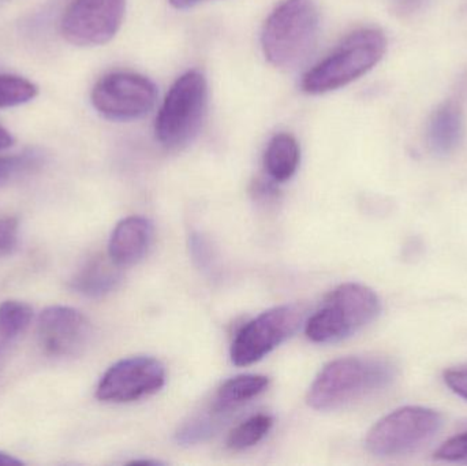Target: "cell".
Here are the masks:
<instances>
[{"label": "cell", "mask_w": 467, "mask_h": 466, "mask_svg": "<svg viewBox=\"0 0 467 466\" xmlns=\"http://www.w3.org/2000/svg\"><path fill=\"white\" fill-rule=\"evenodd\" d=\"M397 367L386 358L345 357L327 364L310 386L307 404L316 410H335L389 388Z\"/></svg>", "instance_id": "cell-1"}, {"label": "cell", "mask_w": 467, "mask_h": 466, "mask_svg": "<svg viewBox=\"0 0 467 466\" xmlns=\"http://www.w3.org/2000/svg\"><path fill=\"white\" fill-rule=\"evenodd\" d=\"M320 16L313 0H283L264 25L261 46L275 67L294 68L309 57L317 43Z\"/></svg>", "instance_id": "cell-2"}, {"label": "cell", "mask_w": 467, "mask_h": 466, "mask_svg": "<svg viewBox=\"0 0 467 466\" xmlns=\"http://www.w3.org/2000/svg\"><path fill=\"white\" fill-rule=\"evenodd\" d=\"M386 51L387 38L381 30H357L305 74L302 89L310 95H321L346 87L372 70Z\"/></svg>", "instance_id": "cell-3"}, {"label": "cell", "mask_w": 467, "mask_h": 466, "mask_svg": "<svg viewBox=\"0 0 467 466\" xmlns=\"http://www.w3.org/2000/svg\"><path fill=\"white\" fill-rule=\"evenodd\" d=\"M380 312V298L372 289L359 284L340 285L307 320L305 333L315 344H335L375 322Z\"/></svg>", "instance_id": "cell-4"}, {"label": "cell", "mask_w": 467, "mask_h": 466, "mask_svg": "<svg viewBox=\"0 0 467 466\" xmlns=\"http://www.w3.org/2000/svg\"><path fill=\"white\" fill-rule=\"evenodd\" d=\"M207 103V79L202 73L188 71L180 77L167 93L156 118L159 142L169 150L189 144L202 129Z\"/></svg>", "instance_id": "cell-5"}, {"label": "cell", "mask_w": 467, "mask_h": 466, "mask_svg": "<svg viewBox=\"0 0 467 466\" xmlns=\"http://www.w3.org/2000/svg\"><path fill=\"white\" fill-rule=\"evenodd\" d=\"M443 427L441 413L430 408L405 407L379 420L365 446L376 457L406 456L430 443Z\"/></svg>", "instance_id": "cell-6"}, {"label": "cell", "mask_w": 467, "mask_h": 466, "mask_svg": "<svg viewBox=\"0 0 467 466\" xmlns=\"http://www.w3.org/2000/svg\"><path fill=\"white\" fill-rule=\"evenodd\" d=\"M306 315L307 309L299 304L264 312L236 334L232 347L233 363L238 367L257 363L291 338L304 325Z\"/></svg>", "instance_id": "cell-7"}, {"label": "cell", "mask_w": 467, "mask_h": 466, "mask_svg": "<svg viewBox=\"0 0 467 466\" xmlns=\"http://www.w3.org/2000/svg\"><path fill=\"white\" fill-rule=\"evenodd\" d=\"M158 88L141 74L117 71L101 77L90 93L96 111L107 119L133 120L155 106Z\"/></svg>", "instance_id": "cell-8"}, {"label": "cell", "mask_w": 467, "mask_h": 466, "mask_svg": "<svg viewBox=\"0 0 467 466\" xmlns=\"http://www.w3.org/2000/svg\"><path fill=\"white\" fill-rule=\"evenodd\" d=\"M126 0H73L63 14L60 29L78 47L109 43L122 25Z\"/></svg>", "instance_id": "cell-9"}, {"label": "cell", "mask_w": 467, "mask_h": 466, "mask_svg": "<svg viewBox=\"0 0 467 466\" xmlns=\"http://www.w3.org/2000/svg\"><path fill=\"white\" fill-rule=\"evenodd\" d=\"M166 383V368L153 357L123 358L103 375L96 397L101 402L128 404L158 393Z\"/></svg>", "instance_id": "cell-10"}, {"label": "cell", "mask_w": 467, "mask_h": 466, "mask_svg": "<svg viewBox=\"0 0 467 466\" xmlns=\"http://www.w3.org/2000/svg\"><path fill=\"white\" fill-rule=\"evenodd\" d=\"M90 336L92 326L88 317L70 306H49L38 316V344L51 357L79 355L89 342Z\"/></svg>", "instance_id": "cell-11"}, {"label": "cell", "mask_w": 467, "mask_h": 466, "mask_svg": "<svg viewBox=\"0 0 467 466\" xmlns=\"http://www.w3.org/2000/svg\"><path fill=\"white\" fill-rule=\"evenodd\" d=\"M152 241L153 226L147 218L130 216L123 219L109 238V259L119 267L136 264L144 259Z\"/></svg>", "instance_id": "cell-12"}, {"label": "cell", "mask_w": 467, "mask_h": 466, "mask_svg": "<svg viewBox=\"0 0 467 466\" xmlns=\"http://www.w3.org/2000/svg\"><path fill=\"white\" fill-rule=\"evenodd\" d=\"M463 137V117L460 106L441 104L428 125V144L436 155L446 156L460 147Z\"/></svg>", "instance_id": "cell-13"}, {"label": "cell", "mask_w": 467, "mask_h": 466, "mask_svg": "<svg viewBox=\"0 0 467 466\" xmlns=\"http://www.w3.org/2000/svg\"><path fill=\"white\" fill-rule=\"evenodd\" d=\"M119 265L111 259L98 256L90 259L71 281V287L89 298H101L117 289L122 279Z\"/></svg>", "instance_id": "cell-14"}, {"label": "cell", "mask_w": 467, "mask_h": 466, "mask_svg": "<svg viewBox=\"0 0 467 466\" xmlns=\"http://www.w3.org/2000/svg\"><path fill=\"white\" fill-rule=\"evenodd\" d=\"M301 159L298 141L288 133H279L269 141L264 155L266 174L275 182H285L296 172Z\"/></svg>", "instance_id": "cell-15"}, {"label": "cell", "mask_w": 467, "mask_h": 466, "mask_svg": "<svg viewBox=\"0 0 467 466\" xmlns=\"http://www.w3.org/2000/svg\"><path fill=\"white\" fill-rule=\"evenodd\" d=\"M268 386L269 379L263 375H241L233 378L221 386L213 399V407L229 415L236 408L260 396Z\"/></svg>", "instance_id": "cell-16"}, {"label": "cell", "mask_w": 467, "mask_h": 466, "mask_svg": "<svg viewBox=\"0 0 467 466\" xmlns=\"http://www.w3.org/2000/svg\"><path fill=\"white\" fill-rule=\"evenodd\" d=\"M32 317L33 309L21 301H5L0 305V364L24 336Z\"/></svg>", "instance_id": "cell-17"}, {"label": "cell", "mask_w": 467, "mask_h": 466, "mask_svg": "<svg viewBox=\"0 0 467 466\" xmlns=\"http://www.w3.org/2000/svg\"><path fill=\"white\" fill-rule=\"evenodd\" d=\"M224 418L226 413L221 412L211 405L210 409L194 416L188 423L183 424L175 434V440L183 446L205 442L221 429Z\"/></svg>", "instance_id": "cell-18"}, {"label": "cell", "mask_w": 467, "mask_h": 466, "mask_svg": "<svg viewBox=\"0 0 467 466\" xmlns=\"http://www.w3.org/2000/svg\"><path fill=\"white\" fill-rule=\"evenodd\" d=\"M274 427V419L268 415H255L233 430L227 440V448L234 451L246 450L260 443Z\"/></svg>", "instance_id": "cell-19"}, {"label": "cell", "mask_w": 467, "mask_h": 466, "mask_svg": "<svg viewBox=\"0 0 467 466\" xmlns=\"http://www.w3.org/2000/svg\"><path fill=\"white\" fill-rule=\"evenodd\" d=\"M43 163V152L37 150H26L16 155L0 156V185L36 171Z\"/></svg>", "instance_id": "cell-20"}, {"label": "cell", "mask_w": 467, "mask_h": 466, "mask_svg": "<svg viewBox=\"0 0 467 466\" xmlns=\"http://www.w3.org/2000/svg\"><path fill=\"white\" fill-rule=\"evenodd\" d=\"M37 95V85L29 79L14 74H0V109L29 103Z\"/></svg>", "instance_id": "cell-21"}, {"label": "cell", "mask_w": 467, "mask_h": 466, "mask_svg": "<svg viewBox=\"0 0 467 466\" xmlns=\"http://www.w3.org/2000/svg\"><path fill=\"white\" fill-rule=\"evenodd\" d=\"M189 248H191L192 259L194 264L204 271L211 273L215 263V254H213V245L210 241L202 233H193L189 240Z\"/></svg>", "instance_id": "cell-22"}, {"label": "cell", "mask_w": 467, "mask_h": 466, "mask_svg": "<svg viewBox=\"0 0 467 466\" xmlns=\"http://www.w3.org/2000/svg\"><path fill=\"white\" fill-rule=\"evenodd\" d=\"M435 459L439 461L458 462V464H467V432L466 434L457 435L447 440L441 445L435 453Z\"/></svg>", "instance_id": "cell-23"}, {"label": "cell", "mask_w": 467, "mask_h": 466, "mask_svg": "<svg viewBox=\"0 0 467 466\" xmlns=\"http://www.w3.org/2000/svg\"><path fill=\"white\" fill-rule=\"evenodd\" d=\"M18 241V221L16 218H0V256L10 254Z\"/></svg>", "instance_id": "cell-24"}, {"label": "cell", "mask_w": 467, "mask_h": 466, "mask_svg": "<svg viewBox=\"0 0 467 466\" xmlns=\"http://www.w3.org/2000/svg\"><path fill=\"white\" fill-rule=\"evenodd\" d=\"M444 383L452 393L467 401V367L444 372Z\"/></svg>", "instance_id": "cell-25"}, {"label": "cell", "mask_w": 467, "mask_h": 466, "mask_svg": "<svg viewBox=\"0 0 467 466\" xmlns=\"http://www.w3.org/2000/svg\"><path fill=\"white\" fill-rule=\"evenodd\" d=\"M425 2L427 0H389L394 11L400 16H410V14L417 13L425 5Z\"/></svg>", "instance_id": "cell-26"}, {"label": "cell", "mask_w": 467, "mask_h": 466, "mask_svg": "<svg viewBox=\"0 0 467 466\" xmlns=\"http://www.w3.org/2000/svg\"><path fill=\"white\" fill-rule=\"evenodd\" d=\"M14 141H16V140H14L13 134H11L7 129L0 125V150L13 147Z\"/></svg>", "instance_id": "cell-27"}, {"label": "cell", "mask_w": 467, "mask_h": 466, "mask_svg": "<svg viewBox=\"0 0 467 466\" xmlns=\"http://www.w3.org/2000/svg\"><path fill=\"white\" fill-rule=\"evenodd\" d=\"M22 464H24V462H22L21 460L14 459V457L10 456V454L3 453V451H0V466H16Z\"/></svg>", "instance_id": "cell-28"}, {"label": "cell", "mask_w": 467, "mask_h": 466, "mask_svg": "<svg viewBox=\"0 0 467 466\" xmlns=\"http://www.w3.org/2000/svg\"><path fill=\"white\" fill-rule=\"evenodd\" d=\"M175 8H180V10H186V8L192 7V5H196L199 0H169Z\"/></svg>", "instance_id": "cell-29"}, {"label": "cell", "mask_w": 467, "mask_h": 466, "mask_svg": "<svg viewBox=\"0 0 467 466\" xmlns=\"http://www.w3.org/2000/svg\"><path fill=\"white\" fill-rule=\"evenodd\" d=\"M131 464H133V465H139V464H142V465H159V464H161V462H158V461H133V462H131Z\"/></svg>", "instance_id": "cell-30"}]
</instances>
